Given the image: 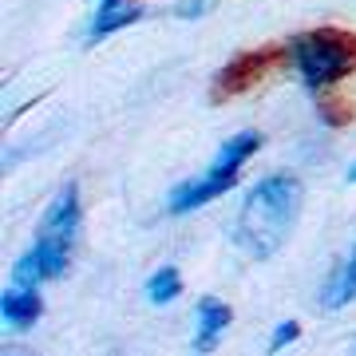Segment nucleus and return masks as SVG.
<instances>
[{
	"label": "nucleus",
	"mask_w": 356,
	"mask_h": 356,
	"mask_svg": "<svg viewBox=\"0 0 356 356\" xmlns=\"http://www.w3.org/2000/svg\"><path fill=\"white\" fill-rule=\"evenodd\" d=\"M301 182L293 175H269L261 178L254 191L245 194L242 210H238V226H234V242L242 245L250 257L266 261L285 245L293 222L301 214Z\"/></svg>",
	"instance_id": "obj_1"
},
{
	"label": "nucleus",
	"mask_w": 356,
	"mask_h": 356,
	"mask_svg": "<svg viewBox=\"0 0 356 356\" xmlns=\"http://www.w3.org/2000/svg\"><path fill=\"white\" fill-rule=\"evenodd\" d=\"M285 51H289V60L297 64V72L313 95L356 76V32H348V28L325 24L313 28V32H297Z\"/></svg>",
	"instance_id": "obj_2"
},
{
	"label": "nucleus",
	"mask_w": 356,
	"mask_h": 356,
	"mask_svg": "<svg viewBox=\"0 0 356 356\" xmlns=\"http://www.w3.org/2000/svg\"><path fill=\"white\" fill-rule=\"evenodd\" d=\"M257 147H261V135H257V131L234 135V139L218 151V159L210 163V170H206L202 178L178 182L175 191H170L166 210H170V214H191V210H198V206L222 198L226 191H234V182H238V175H242V166L250 163V154H254Z\"/></svg>",
	"instance_id": "obj_3"
},
{
	"label": "nucleus",
	"mask_w": 356,
	"mask_h": 356,
	"mask_svg": "<svg viewBox=\"0 0 356 356\" xmlns=\"http://www.w3.org/2000/svg\"><path fill=\"white\" fill-rule=\"evenodd\" d=\"M281 64V48L277 44H266V48H254V51H238L229 56V64L214 76V88H210V103H226V99H238L245 95L250 88H257L261 79Z\"/></svg>",
	"instance_id": "obj_4"
},
{
	"label": "nucleus",
	"mask_w": 356,
	"mask_h": 356,
	"mask_svg": "<svg viewBox=\"0 0 356 356\" xmlns=\"http://www.w3.org/2000/svg\"><path fill=\"white\" fill-rule=\"evenodd\" d=\"M76 234H79V191L76 182H67L64 191L51 198L48 214H44V222H40V242H51V245H64V250H72L76 245Z\"/></svg>",
	"instance_id": "obj_5"
},
{
	"label": "nucleus",
	"mask_w": 356,
	"mask_h": 356,
	"mask_svg": "<svg viewBox=\"0 0 356 356\" xmlns=\"http://www.w3.org/2000/svg\"><path fill=\"white\" fill-rule=\"evenodd\" d=\"M67 261H72V250L64 245H51V242H40L28 250L13 269V285H32L36 289L40 281H51V277H64Z\"/></svg>",
	"instance_id": "obj_6"
},
{
	"label": "nucleus",
	"mask_w": 356,
	"mask_h": 356,
	"mask_svg": "<svg viewBox=\"0 0 356 356\" xmlns=\"http://www.w3.org/2000/svg\"><path fill=\"white\" fill-rule=\"evenodd\" d=\"M0 313H4V325H13V329H32L44 313V301L32 285H13L0 297Z\"/></svg>",
	"instance_id": "obj_7"
},
{
	"label": "nucleus",
	"mask_w": 356,
	"mask_h": 356,
	"mask_svg": "<svg viewBox=\"0 0 356 356\" xmlns=\"http://www.w3.org/2000/svg\"><path fill=\"white\" fill-rule=\"evenodd\" d=\"M356 301V245L344 254V261L325 277V289H321V305L325 309H344Z\"/></svg>",
	"instance_id": "obj_8"
},
{
	"label": "nucleus",
	"mask_w": 356,
	"mask_h": 356,
	"mask_svg": "<svg viewBox=\"0 0 356 356\" xmlns=\"http://www.w3.org/2000/svg\"><path fill=\"white\" fill-rule=\"evenodd\" d=\"M143 4H135V0H99V13H95V20H91V44L103 36H111V32H119V28L135 24V20H143Z\"/></svg>",
	"instance_id": "obj_9"
},
{
	"label": "nucleus",
	"mask_w": 356,
	"mask_h": 356,
	"mask_svg": "<svg viewBox=\"0 0 356 356\" xmlns=\"http://www.w3.org/2000/svg\"><path fill=\"white\" fill-rule=\"evenodd\" d=\"M229 313L218 297H202L198 301V337H194V353H210L214 348V341H218V332L229 325Z\"/></svg>",
	"instance_id": "obj_10"
},
{
	"label": "nucleus",
	"mask_w": 356,
	"mask_h": 356,
	"mask_svg": "<svg viewBox=\"0 0 356 356\" xmlns=\"http://www.w3.org/2000/svg\"><path fill=\"white\" fill-rule=\"evenodd\" d=\"M317 103H321V115H325V123H329V127H348V123L356 119V103L344 99V95H337L332 88L321 91Z\"/></svg>",
	"instance_id": "obj_11"
},
{
	"label": "nucleus",
	"mask_w": 356,
	"mask_h": 356,
	"mask_svg": "<svg viewBox=\"0 0 356 356\" xmlns=\"http://www.w3.org/2000/svg\"><path fill=\"white\" fill-rule=\"evenodd\" d=\"M178 293H182V277H178L175 266L159 269V273L147 281V301H151V305H166V301H175Z\"/></svg>",
	"instance_id": "obj_12"
},
{
	"label": "nucleus",
	"mask_w": 356,
	"mask_h": 356,
	"mask_svg": "<svg viewBox=\"0 0 356 356\" xmlns=\"http://www.w3.org/2000/svg\"><path fill=\"white\" fill-rule=\"evenodd\" d=\"M301 337V325L297 321H281L277 329H273V341H269V353H281V348H289L293 341Z\"/></svg>",
	"instance_id": "obj_13"
},
{
	"label": "nucleus",
	"mask_w": 356,
	"mask_h": 356,
	"mask_svg": "<svg viewBox=\"0 0 356 356\" xmlns=\"http://www.w3.org/2000/svg\"><path fill=\"white\" fill-rule=\"evenodd\" d=\"M214 8V0H182V4H175V16L178 20H194V16H202Z\"/></svg>",
	"instance_id": "obj_14"
},
{
	"label": "nucleus",
	"mask_w": 356,
	"mask_h": 356,
	"mask_svg": "<svg viewBox=\"0 0 356 356\" xmlns=\"http://www.w3.org/2000/svg\"><path fill=\"white\" fill-rule=\"evenodd\" d=\"M348 182H356V163H353V166H348Z\"/></svg>",
	"instance_id": "obj_15"
}]
</instances>
